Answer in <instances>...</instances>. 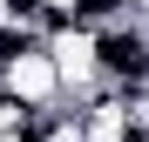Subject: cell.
<instances>
[{"mask_svg": "<svg viewBox=\"0 0 149 142\" xmlns=\"http://www.w3.org/2000/svg\"><path fill=\"white\" fill-rule=\"evenodd\" d=\"M0 88H7L20 108H54V102H61L54 61H47V47H41V41H34V47H20L7 68H0Z\"/></svg>", "mask_w": 149, "mask_h": 142, "instance_id": "cell-1", "label": "cell"}, {"mask_svg": "<svg viewBox=\"0 0 149 142\" xmlns=\"http://www.w3.org/2000/svg\"><path fill=\"white\" fill-rule=\"evenodd\" d=\"M47 47V61H54V81H61V102H74L88 81H95V41L81 27H54V34H41Z\"/></svg>", "mask_w": 149, "mask_h": 142, "instance_id": "cell-2", "label": "cell"}, {"mask_svg": "<svg viewBox=\"0 0 149 142\" xmlns=\"http://www.w3.org/2000/svg\"><path fill=\"white\" fill-rule=\"evenodd\" d=\"M0 142H34V135H27V129H20V135H0Z\"/></svg>", "mask_w": 149, "mask_h": 142, "instance_id": "cell-3", "label": "cell"}]
</instances>
